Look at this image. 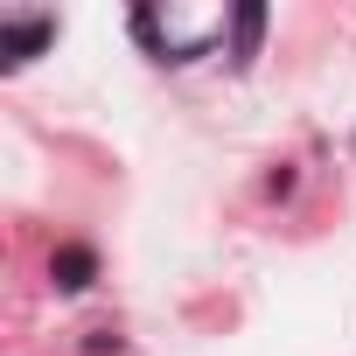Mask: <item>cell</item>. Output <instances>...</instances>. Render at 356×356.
<instances>
[{"mask_svg": "<svg viewBox=\"0 0 356 356\" xmlns=\"http://www.w3.org/2000/svg\"><path fill=\"white\" fill-rule=\"evenodd\" d=\"M231 29V15H175V8H133V35L161 56V63H196L210 56V42Z\"/></svg>", "mask_w": 356, "mask_h": 356, "instance_id": "1", "label": "cell"}, {"mask_svg": "<svg viewBox=\"0 0 356 356\" xmlns=\"http://www.w3.org/2000/svg\"><path fill=\"white\" fill-rule=\"evenodd\" d=\"M56 35H63V22H56V15H0V56H8V63L42 56Z\"/></svg>", "mask_w": 356, "mask_h": 356, "instance_id": "2", "label": "cell"}, {"mask_svg": "<svg viewBox=\"0 0 356 356\" xmlns=\"http://www.w3.org/2000/svg\"><path fill=\"white\" fill-rule=\"evenodd\" d=\"M49 286H56V293H91V286H98V245L63 238V245L49 252Z\"/></svg>", "mask_w": 356, "mask_h": 356, "instance_id": "3", "label": "cell"}, {"mask_svg": "<svg viewBox=\"0 0 356 356\" xmlns=\"http://www.w3.org/2000/svg\"><path fill=\"white\" fill-rule=\"evenodd\" d=\"M266 29H273V15H266V8H231V29H224V35H231V63H238V70L259 56Z\"/></svg>", "mask_w": 356, "mask_h": 356, "instance_id": "4", "label": "cell"}, {"mask_svg": "<svg viewBox=\"0 0 356 356\" xmlns=\"http://www.w3.org/2000/svg\"><path fill=\"white\" fill-rule=\"evenodd\" d=\"M293 189H300V175H293V168H273V175H266V196H273V203H286Z\"/></svg>", "mask_w": 356, "mask_h": 356, "instance_id": "5", "label": "cell"}, {"mask_svg": "<svg viewBox=\"0 0 356 356\" xmlns=\"http://www.w3.org/2000/svg\"><path fill=\"white\" fill-rule=\"evenodd\" d=\"M105 349H119V335H112V328H91V335H84V356H105Z\"/></svg>", "mask_w": 356, "mask_h": 356, "instance_id": "6", "label": "cell"}]
</instances>
